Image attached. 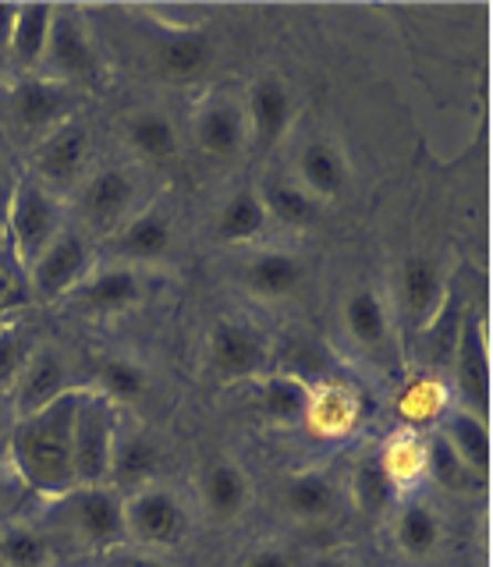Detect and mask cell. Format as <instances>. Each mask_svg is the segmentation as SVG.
Instances as JSON below:
<instances>
[{"label":"cell","mask_w":493,"mask_h":567,"mask_svg":"<svg viewBox=\"0 0 493 567\" xmlns=\"http://www.w3.org/2000/svg\"><path fill=\"white\" fill-rule=\"evenodd\" d=\"M72 419H75V390L47 404L43 412L14 419L8 430V454L19 483L47 501H61L75 483V454H72Z\"/></svg>","instance_id":"cell-1"},{"label":"cell","mask_w":493,"mask_h":567,"mask_svg":"<svg viewBox=\"0 0 493 567\" xmlns=\"http://www.w3.org/2000/svg\"><path fill=\"white\" fill-rule=\"evenodd\" d=\"M117 440V408L96 386L75 390V419H72V454H75V483L103 486L111 475V454Z\"/></svg>","instance_id":"cell-2"},{"label":"cell","mask_w":493,"mask_h":567,"mask_svg":"<svg viewBox=\"0 0 493 567\" xmlns=\"http://www.w3.org/2000/svg\"><path fill=\"white\" fill-rule=\"evenodd\" d=\"M64 203L61 195L47 192L43 185H37L32 177H22L14 182V195H11V224H8V248L14 262L29 270L32 262L40 259L43 248L54 241L64 230Z\"/></svg>","instance_id":"cell-3"},{"label":"cell","mask_w":493,"mask_h":567,"mask_svg":"<svg viewBox=\"0 0 493 567\" xmlns=\"http://www.w3.org/2000/svg\"><path fill=\"white\" fill-rule=\"evenodd\" d=\"M64 525L68 532L90 549L111 554L117 546H129L125 528V493L114 486H75L68 496H61Z\"/></svg>","instance_id":"cell-4"},{"label":"cell","mask_w":493,"mask_h":567,"mask_svg":"<svg viewBox=\"0 0 493 567\" xmlns=\"http://www.w3.org/2000/svg\"><path fill=\"white\" fill-rule=\"evenodd\" d=\"M138 199H143V192H138L135 174L121 164H107L82 177L75 206L85 227L96 230L103 238H111L114 230H121L138 209H143Z\"/></svg>","instance_id":"cell-5"},{"label":"cell","mask_w":493,"mask_h":567,"mask_svg":"<svg viewBox=\"0 0 493 567\" xmlns=\"http://www.w3.org/2000/svg\"><path fill=\"white\" fill-rule=\"evenodd\" d=\"M90 156H93V135L85 128V121L72 114L32 146V182L61 195L90 174Z\"/></svg>","instance_id":"cell-6"},{"label":"cell","mask_w":493,"mask_h":567,"mask_svg":"<svg viewBox=\"0 0 493 567\" xmlns=\"http://www.w3.org/2000/svg\"><path fill=\"white\" fill-rule=\"evenodd\" d=\"M206 362L217 383H249L267 377L270 365V341L242 319H220L206 337Z\"/></svg>","instance_id":"cell-7"},{"label":"cell","mask_w":493,"mask_h":567,"mask_svg":"<svg viewBox=\"0 0 493 567\" xmlns=\"http://www.w3.org/2000/svg\"><path fill=\"white\" fill-rule=\"evenodd\" d=\"M125 528L129 543L143 549H174L188 532V514L178 493L150 483L135 493H125Z\"/></svg>","instance_id":"cell-8"},{"label":"cell","mask_w":493,"mask_h":567,"mask_svg":"<svg viewBox=\"0 0 493 567\" xmlns=\"http://www.w3.org/2000/svg\"><path fill=\"white\" fill-rule=\"evenodd\" d=\"M90 270H93L90 238H85L82 230L64 227L61 235L43 248L40 259L29 266L25 277H29V291L40 301H47V306H54V301H64L72 295L79 284L90 277Z\"/></svg>","instance_id":"cell-9"},{"label":"cell","mask_w":493,"mask_h":567,"mask_svg":"<svg viewBox=\"0 0 493 567\" xmlns=\"http://www.w3.org/2000/svg\"><path fill=\"white\" fill-rule=\"evenodd\" d=\"M96 71H100L96 43H93L90 25H85V18L79 11L54 8V25H50V43H47L40 75L72 89L79 82H90Z\"/></svg>","instance_id":"cell-10"},{"label":"cell","mask_w":493,"mask_h":567,"mask_svg":"<svg viewBox=\"0 0 493 567\" xmlns=\"http://www.w3.org/2000/svg\"><path fill=\"white\" fill-rule=\"evenodd\" d=\"M72 383H68V362L54 344H37L25 359L19 380L8 390V408L11 419H25L43 412L47 404H54L58 398L72 394Z\"/></svg>","instance_id":"cell-11"},{"label":"cell","mask_w":493,"mask_h":567,"mask_svg":"<svg viewBox=\"0 0 493 567\" xmlns=\"http://www.w3.org/2000/svg\"><path fill=\"white\" fill-rule=\"evenodd\" d=\"M8 111L14 128H22L40 142L50 128H58L61 121L72 117V89L32 71V75H22L11 85Z\"/></svg>","instance_id":"cell-12"},{"label":"cell","mask_w":493,"mask_h":567,"mask_svg":"<svg viewBox=\"0 0 493 567\" xmlns=\"http://www.w3.org/2000/svg\"><path fill=\"white\" fill-rule=\"evenodd\" d=\"M192 138L196 150L209 159H235L249 146V124L245 106L235 93H214L196 106L192 117Z\"/></svg>","instance_id":"cell-13"},{"label":"cell","mask_w":493,"mask_h":567,"mask_svg":"<svg viewBox=\"0 0 493 567\" xmlns=\"http://www.w3.org/2000/svg\"><path fill=\"white\" fill-rule=\"evenodd\" d=\"M454 394L458 408L486 419L490 412V348L486 330L475 316H465L454 333Z\"/></svg>","instance_id":"cell-14"},{"label":"cell","mask_w":493,"mask_h":567,"mask_svg":"<svg viewBox=\"0 0 493 567\" xmlns=\"http://www.w3.org/2000/svg\"><path fill=\"white\" fill-rule=\"evenodd\" d=\"M245 124H249V142L256 150H274L285 142V135L295 124V96L288 82L274 75H263L249 85V93L242 100Z\"/></svg>","instance_id":"cell-15"},{"label":"cell","mask_w":493,"mask_h":567,"mask_svg":"<svg viewBox=\"0 0 493 567\" xmlns=\"http://www.w3.org/2000/svg\"><path fill=\"white\" fill-rule=\"evenodd\" d=\"M143 295H146L143 274H138L135 266L114 262V266H103V270H90V277L68 295V301L79 306L82 312L107 319V316H121L135 309L138 301H143Z\"/></svg>","instance_id":"cell-16"},{"label":"cell","mask_w":493,"mask_h":567,"mask_svg":"<svg viewBox=\"0 0 493 567\" xmlns=\"http://www.w3.org/2000/svg\"><path fill=\"white\" fill-rule=\"evenodd\" d=\"M359 422H362V398L356 386L327 380L309 390V408L302 419V430L309 436L338 443L356 433Z\"/></svg>","instance_id":"cell-17"},{"label":"cell","mask_w":493,"mask_h":567,"mask_svg":"<svg viewBox=\"0 0 493 567\" xmlns=\"http://www.w3.org/2000/svg\"><path fill=\"white\" fill-rule=\"evenodd\" d=\"M444 270L430 256H409L398 270V301L415 330H430L444 309Z\"/></svg>","instance_id":"cell-18"},{"label":"cell","mask_w":493,"mask_h":567,"mask_svg":"<svg viewBox=\"0 0 493 567\" xmlns=\"http://www.w3.org/2000/svg\"><path fill=\"white\" fill-rule=\"evenodd\" d=\"M150 61L167 82H199L214 64V40L199 29H164L153 40Z\"/></svg>","instance_id":"cell-19"},{"label":"cell","mask_w":493,"mask_h":567,"mask_svg":"<svg viewBox=\"0 0 493 567\" xmlns=\"http://www.w3.org/2000/svg\"><path fill=\"white\" fill-rule=\"evenodd\" d=\"M174 238V224H171V213L161 206H143L135 217L114 230L107 238V248L114 252L117 262L125 266H138V262H156L167 256Z\"/></svg>","instance_id":"cell-20"},{"label":"cell","mask_w":493,"mask_h":567,"mask_svg":"<svg viewBox=\"0 0 493 567\" xmlns=\"http://www.w3.org/2000/svg\"><path fill=\"white\" fill-rule=\"evenodd\" d=\"M348 177H351L348 156L333 138H309L295 156V182L323 206L330 199H341Z\"/></svg>","instance_id":"cell-21"},{"label":"cell","mask_w":493,"mask_h":567,"mask_svg":"<svg viewBox=\"0 0 493 567\" xmlns=\"http://www.w3.org/2000/svg\"><path fill=\"white\" fill-rule=\"evenodd\" d=\"M242 277H245V288H249L253 298L285 301L302 291L306 266L295 252H285V248H263V252L249 256Z\"/></svg>","instance_id":"cell-22"},{"label":"cell","mask_w":493,"mask_h":567,"mask_svg":"<svg viewBox=\"0 0 493 567\" xmlns=\"http://www.w3.org/2000/svg\"><path fill=\"white\" fill-rule=\"evenodd\" d=\"M341 323H345V333L351 337V344L362 348L366 354H380L391 341V309H387V301L377 288H362L348 291L345 306H341Z\"/></svg>","instance_id":"cell-23"},{"label":"cell","mask_w":493,"mask_h":567,"mask_svg":"<svg viewBox=\"0 0 493 567\" xmlns=\"http://www.w3.org/2000/svg\"><path fill=\"white\" fill-rule=\"evenodd\" d=\"M436 436L448 443L451 454L462 461V465L475 478H480V483H486V475H490V454H493L486 419H480V415L465 412V408L451 404L448 415L440 419V425H436Z\"/></svg>","instance_id":"cell-24"},{"label":"cell","mask_w":493,"mask_h":567,"mask_svg":"<svg viewBox=\"0 0 493 567\" xmlns=\"http://www.w3.org/2000/svg\"><path fill=\"white\" fill-rule=\"evenodd\" d=\"M199 501L209 522H217V525L235 522L238 514L249 507V475L227 457L214 461V465H206L199 478Z\"/></svg>","instance_id":"cell-25"},{"label":"cell","mask_w":493,"mask_h":567,"mask_svg":"<svg viewBox=\"0 0 493 567\" xmlns=\"http://www.w3.org/2000/svg\"><path fill=\"white\" fill-rule=\"evenodd\" d=\"M161 447L146 436V433H129L114 440V454H111V475L107 486L121 493H135L150 483H156V472H161Z\"/></svg>","instance_id":"cell-26"},{"label":"cell","mask_w":493,"mask_h":567,"mask_svg":"<svg viewBox=\"0 0 493 567\" xmlns=\"http://www.w3.org/2000/svg\"><path fill=\"white\" fill-rule=\"evenodd\" d=\"M256 383H259L256 404H259L263 419H267L270 425H280V430H295V425H302L312 383L295 377V372H267V377H259Z\"/></svg>","instance_id":"cell-27"},{"label":"cell","mask_w":493,"mask_h":567,"mask_svg":"<svg viewBox=\"0 0 493 567\" xmlns=\"http://www.w3.org/2000/svg\"><path fill=\"white\" fill-rule=\"evenodd\" d=\"M125 142L138 159H146V164H171L182 150L178 124H174L164 111H156V106H143V111L129 114Z\"/></svg>","instance_id":"cell-28"},{"label":"cell","mask_w":493,"mask_h":567,"mask_svg":"<svg viewBox=\"0 0 493 567\" xmlns=\"http://www.w3.org/2000/svg\"><path fill=\"white\" fill-rule=\"evenodd\" d=\"M50 25H54V4H25L14 11V25L8 35V58L19 64L25 75L43 68Z\"/></svg>","instance_id":"cell-29"},{"label":"cell","mask_w":493,"mask_h":567,"mask_svg":"<svg viewBox=\"0 0 493 567\" xmlns=\"http://www.w3.org/2000/svg\"><path fill=\"white\" fill-rule=\"evenodd\" d=\"M270 227L267 206H263L259 188H238L224 199L217 220H214V238L220 245H249L263 238V230Z\"/></svg>","instance_id":"cell-30"},{"label":"cell","mask_w":493,"mask_h":567,"mask_svg":"<svg viewBox=\"0 0 493 567\" xmlns=\"http://www.w3.org/2000/svg\"><path fill=\"white\" fill-rule=\"evenodd\" d=\"M380 468L391 478V486L398 493L419 489L427 483V436L415 430H394L391 436L383 440L380 447Z\"/></svg>","instance_id":"cell-31"},{"label":"cell","mask_w":493,"mask_h":567,"mask_svg":"<svg viewBox=\"0 0 493 567\" xmlns=\"http://www.w3.org/2000/svg\"><path fill=\"white\" fill-rule=\"evenodd\" d=\"M285 511L302 525H323L338 511V486L327 472H298L285 483Z\"/></svg>","instance_id":"cell-32"},{"label":"cell","mask_w":493,"mask_h":567,"mask_svg":"<svg viewBox=\"0 0 493 567\" xmlns=\"http://www.w3.org/2000/svg\"><path fill=\"white\" fill-rule=\"evenodd\" d=\"M259 195H263V206H267L270 224L285 227V230H309L323 217V203L312 199L295 177L270 182L267 188H259Z\"/></svg>","instance_id":"cell-33"},{"label":"cell","mask_w":493,"mask_h":567,"mask_svg":"<svg viewBox=\"0 0 493 567\" xmlns=\"http://www.w3.org/2000/svg\"><path fill=\"white\" fill-rule=\"evenodd\" d=\"M454 404V394L436 377H412L398 394V415L404 430L422 433L427 425H440Z\"/></svg>","instance_id":"cell-34"},{"label":"cell","mask_w":493,"mask_h":567,"mask_svg":"<svg viewBox=\"0 0 493 567\" xmlns=\"http://www.w3.org/2000/svg\"><path fill=\"white\" fill-rule=\"evenodd\" d=\"M394 543L404 557L422 560L430 557L440 543V518L430 504L422 501H404L394 514Z\"/></svg>","instance_id":"cell-35"},{"label":"cell","mask_w":493,"mask_h":567,"mask_svg":"<svg viewBox=\"0 0 493 567\" xmlns=\"http://www.w3.org/2000/svg\"><path fill=\"white\" fill-rule=\"evenodd\" d=\"M96 390L114 408L117 404H138L150 394V369L143 362L129 359V354H111V359L100 362Z\"/></svg>","instance_id":"cell-36"},{"label":"cell","mask_w":493,"mask_h":567,"mask_svg":"<svg viewBox=\"0 0 493 567\" xmlns=\"http://www.w3.org/2000/svg\"><path fill=\"white\" fill-rule=\"evenodd\" d=\"M54 549L40 528L32 525H8L0 532V564L4 567H50Z\"/></svg>","instance_id":"cell-37"},{"label":"cell","mask_w":493,"mask_h":567,"mask_svg":"<svg viewBox=\"0 0 493 567\" xmlns=\"http://www.w3.org/2000/svg\"><path fill=\"white\" fill-rule=\"evenodd\" d=\"M351 493H356V504L366 514H383L398 496V489L391 486V478H387V472L380 468L377 454H366L356 465V472H351Z\"/></svg>","instance_id":"cell-38"},{"label":"cell","mask_w":493,"mask_h":567,"mask_svg":"<svg viewBox=\"0 0 493 567\" xmlns=\"http://www.w3.org/2000/svg\"><path fill=\"white\" fill-rule=\"evenodd\" d=\"M427 478H436L440 486L448 489H475L480 478H475L462 461L451 454V447L436 433L427 436Z\"/></svg>","instance_id":"cell-39"},{"label":"cell","mask_w":493,"mask_h":567,"mask_svg":"<svg viewBox=\"0 0 493 567\" xmlns=\"http://www.w3.org/2000/svg\"><path fill=\"white\" fill-rule=\"evenodd\" d=\"M32 348H37V341L25 327H0V398H8Z\"/></svg>","instance_id":"cell-40"},{"label":"cell","mask_w":493,"mask_h":567,"mask_svg":"<svg viewBox=\"0 0 493 567\" xmlns=\"http://www.w3.org/2000/svg\"><path fill=\"white\" fill-rule=\"evenodd\" d=\"M103 567H171L164 557L150 554V549H132V546H117L111 554H103Z\"/></svg>","instance_id":"cell-41"},{"label":"cell","mask_w":493,"mask_h":567,"mask_svg":"<svg viewBox=\"0 0 493 567\" xmlns=\"http://www.w3.org/2000/svg\"><path fill=\"white\" fill-rule=\"evenodd\" d=\"M238 567H298V564H295V557L288 554L285 546L267 543V546L249 549V554H245V560H242Z\"/></svg>","instance_id":"cell-42"},{"label":"cell","mask_w":493,"mask_h":567,"mask_svg":"<svg viewBox=\"0 0 493 567\" xmlns=\"http://www.w3.org/2000/svg\"><path fill=\"white\" fill-rule=\"evenodd\" d=\"M11 195H14V182H11V177H0V248L8 245V224H11Z\"/></svg>","instance_id":"cell-43"},{"label":"cell","mask_w":493,"mask_h":567,"mask_svg":"<svg viewBox=\"0 0 493 567\" xmlns=\"http://www.w3.org/2000/svg\"><path fill=\"white\" fill-rule=\"evenodd\" d=\"M309 567H359L356 560H348V557H341V554H333V549H323V554H316L312 560H309Z\"/></svg>","instance_id":"cell-44"},{"label":"cell","mask_w":493,"mask_h":567,"mask_svg":"<svg viewBox=\"0 0 493 567\" xmlns=\"http://www.w3.org/2000/svg\"><path fill=\"white\" fill-rule=\"evenodd\" d=\"M14 4H0V47H8V35H11V25H14Z\"/></svg>","instance_id":"cell-45"},{"label":"cell","mask_w":493,"mask_h":567,"mask_svg":"<svg viewBox=\"0 0 493 567\" xmlns=\"http://www.w3.org/2000/svg\"><path fill=\"white\" fill-rule=\"evenodd\" d=\"M11 295H14V284H11V277L4 274V266H0V306H8Z\"/></svg>","instance_id":"cell-46"},{"label":"cell","mask_w":493,"mask_h":567,"mask_svg":"<svg viewBox=\"0 0 493 567\" xmlns=\"http://www.w3.org/2000/svg\"><path fill=\"white\" fill-rule=\"evenodd\" d=\"M11 412V408L4 404V401H0V433H4V415Z\"/></svg>","instance_id":"cell-47"},{"label":"cell","mask_w":493,"mask_h":567,"mask_svg":"<svg viewBox=\"0 0 493 567\" xmlns=\"http://www.w3.org/2000/svg\"><path fill=\"white\" fill-rule=\"evenodd\" d=\"M4 493H8V483H4V475H0V501H4Z\"/></svg>","instance_id":"cell-48"}]
</instances>
